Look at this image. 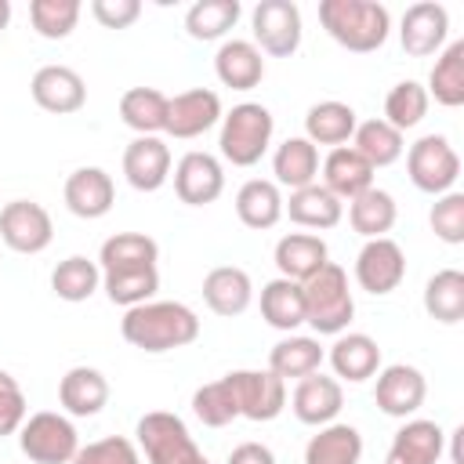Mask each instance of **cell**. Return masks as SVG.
<instances>
[{
  "instance_id": "obj_36",
  "label": "cell",
  "mask_w": 464,
  "mask_h": 464,
  "mask_svg": "<svg viewBox=\"0 0 464 464\" xmlns=\"http://www.w3.org/2000/svg\"><path fill=\"white\" fill-rule=\"evenodd\" d=\"M424 91H428V98H435L446 109L464 105V40H453L442 47Z\"/></svg>"
},
{
  "instance_id": "obj_27",
  "label": "cell",
  "mask_w": 464,
  "mask_h": 464,
  "mask_svg": "<svg viewBox=\"0 0 464 464\" xmlns=\"http://www.w3.org/2000/svg\"><path fill=\"white\" fill-rule=\"evenodd\" d=\"M283 214H290V221L301 225V228H319L323 232V228H334L341 221L344 203L326 185L312 181L304 188H294L290 199H283Z\"/></svg>"
},
{
  "instance_id": "obj_16",
  "label": "cell",
  "mask_w": 464,
  "mask_h": 464,
  "mask_svg": "<svg viewBox=\"0 0 464 464\" xmlns=\"http://www.w3.org/2000/svg\"><path fill=\"white\" fill-rule=\"evenodd\" d=\"M123 178L138 192H156L170 178V149L160 134H138L123 149Z\"/></svg>"
},
{
  "instance_id": "obj_4",
  "label": "cell",
  "mask_w": 464,
  "mask_h": 464,
  "mask_svg": "<svg viewBox=\"0 0 464 464\" xmlns=\"http://www.w3.org/2000/svg\"><path fill=\"white\" fill-rule=\"evenodd\" d=\"M276 120L261 102H239L221 116L218 149L232 167H254L272 145Z\"/></svg>"
},
{
  "instance_id": "obj_46",
  "label": "cell",
  "mask_w": 464,
  "mask_h": 464,
  "mask_svg": "<svg viewBox=\"0 0 464 464\" xmlns=\"http://www.w3.org/2000/svg\"><path fill=\"white\" fill-rule=\"evenodd\" d=\"M428 221H431V232H435L442 243H450V246L464 243V192L450 188V192L435 196Z\"/></svg>"
},
{
  "instance_id": "obj_10",
  "label": "cell",
  "mask_w": 464,
  "mask_h": 464,
  "mask_svg": "<svg viewBox=\"0 0 464 464\" xmlns=\"http://www.w3.org/2000/svg\"><path fill=\"white\" fill-rule=\"evenodd\" d=\"M406 279V254L392 236L381 239H366L362 250L355 254V283L373 294L384 297L392 290H399V283Z\"/></svg>"
},
{
  "instance_id": "obj_33",
  "label": "cell",
  "mask_w": 464,
  "mask_h": 464,
  "mask_svg": "<svg viewBox=\"0 0 464 464\" xmlns=\"http://www.w3.org/2000/svg\"><path fill=\"white\" fill-rule=\"evenodd\" d=\"M261 319L272 330L294 334L304 323V294H301V283L283 279V276L268 279L261 286Z\"/></svg>"
},
{
  "instance_id": "obj_8",
  "label": "cell",
  "mask_w": 464,
  "mask_h": 464,
  "mask_svg": "<svg viewBox=\"0 0 464 464\" xmlns=\"http://www.w3.org/2000/svg\"><path fill=\"white\" fill-rule=\"evenodd\" d=\"M254 47L272 58H290L301 47V11L294 0H261L250 11Z\"/></svg>"
},
{
  "instance_id": "obj_31",
  "label": "cell",
  "mask_w": 464,
  "mask_h": 464,
  "mask_svg": "<svg viewBox=\"0 0 464 464\" xmlns=\"http://www.w3.org/2000/svg\"><path fill=\"white\" fill-rule=\"evenodd\" d=\"M236 218L246 228H254V232L272 228L283 218V192H279V185L265 181V178L243 181L239 192H236Z\"/></svg>"
},
{
  "instance_id": "obj_30",
  "label": "cell",
  "mask_w": 464,
  "mask_h": 464,
  "mask_svg": "<svg viewBox=\"0 0 464 464\" xmlns=\"http://www.w3.org/2000/svg\"><path fill=\"white\" fill-rule=\"evenodd\" d=\"M272 174H276V185H283L290 192L312 185L319 178V149L304 134L301 138H286L272 152Z\"/></svg>"
},
{
  "instance_id": "obj_2",
  "label": "cell",
  "mask_w": 464,
  "mask_h": 464,
  "mask_svg": "<svg viewBox=\"0 0 464 464\" xmlns=\"http://www.w3.org/2000/svg\"><path fill=\"white\" fill-rule=\"evenodd\" d=\"M319 22L341 47H348L355 54H370V51L384 47V40L392 33V14L377 0H323Z\"/></svg>"
},
{
  "instance_id": "obj_41",
  "label": "cell",
  "mask_w": 464,
  "mask_h": 464,
  "mask_svg": "<svg viewBox=\"0 0 464 464\" xmlns=\"http://www.w3.org/2000/svg\"><path fill=\"white\" fill-rule=\"evenodd\" d=\"M102 290L109 294L112 304L120 308H134L156 297L160 290V272L156 265L149 268H123V272H102Z\"/></svg>"
},
{
  "instance_id": "obj_29",
  "label": "cell",
  "mask_w": 464,
  "mask_h": 464,
  "mask_svg": "<svg viewBox=\"0 0 464 464\" xmlns=\"http://www.w3.org/2000/svg\"><path fill=\"white\" fill-rule=\"evenodd\" d=\"M355 109L348 102H337V98H326V102H315L308 112H304V138L312 145H348L352 134H355Z\"/></svg>"
},
{
  "instance_id": "obj_15",
  "label": "cell",
  "mask_w": 464,
  "mask_h": 464,
  "mask_svg": "<svg viewBox=\"0 0 464 464\" xmlns=\"http://www.w3.org/2000/svg\"><path fill=\"white\" fill-rule=\"evenodd\" d=\"M221 98L210 87H192L167 98V134L170 138H199L221 120Z\"/></svg>"
},
{
  "instance_id": "obj_38",
  "label": "cell",
  "mask_w": 464,
  "mask_h": 464,
  "mask_svg": "<svg viewBox=\"0 0 464 464\" xmlns=\"http://www.w3.org/2000/svg\"><path fill=\"white\" fill-rule=\"evenodd\" d=\"M424 312L446 326L464 319V272L460 268H439L424 283Z\"/></svg>"
},
{
  "instance_id": "obj_35",
  "label": "cell",
  "mask_w": 464,
  "mask_h": 464,
  "mask_svg": "<svg viewBox=\"0 0 464 464\" xmlns=\"http://www.w3.org/2000/svg\"><path fill=\"white\" fill-rule=\"evenodd\" d=\"M160 261V246L145 232H116L98 250L102 272H123V268H149Z\"/></svg>"
},
{
  "instance_id": "obj_24",
  "label": "cell",
  "mask_w": 464,
  "mask_h": 464,
  "mask_svg": "<svg viewBox=\"0 0 464 464\" xmlns=\"http://www.w3.org/2000/svg\"><path fill=\"white\" fill-rule=\"evenodd\" d=\"M214 72L232 91H250L265 80V58L254 47V40H225L214 54Z\"/></svg>"
},
{
  "instance_id": "obj_39",
  "label": "cell",
  "mask_w": 464,
  "mask_h": 464,
  "mask_svg": "<svg viewBox=\"0 0 464 464\" xmlns=\"http://www.w3.org/2000/svg\"><path fill=\"white\" fill-rule=\"evenodd\" d=\"M120 120L134 134H160L167 127V94L156 87H130L120 98Z\"/></svg>"
},
{
  "instance_id": "obj_13",
  "label": "cell",
  "mask_w": 464,
  "mask_h": 464,
  "mask_svg": "<svg viewBox=\"0 0 464 464\" xmlns=\"http://www.w3.org/2000/svg\"><path fill=\"white\" fill-rule=\"evenodd\" d=\"M174 192L188 207H207L225 192V167L210 152H185L174 167Z\"/></svg>"
},
{
  "instance_id": "obj_47",
  "label": "cell",
  "mask_w": 464,
  "mask_h": 464,
  "mask_svg": "<svg viewBox=\"0 0 464 464\" xmlns=\"http://www.w3.org/2000/svg\"><path fill=\"white\" fill-rule=\"evenodd\" d=\"M72 464H141V453L123 435H105L98 442H87L76 450Z\"/></svg>"
},
{
  "instance_id": "obj_22",
  "label": "cell",
  "mask_w": 464,
  "mask_h": 464,
  "mask_svg": "<svg viewBox=\"0 0 464 464\" xmlns=\"http://www.w3.org/2000/svg\"><path fill=\"white\" fill-rule=\"evenodd\" d=\"M272 261H276V268H279L283 279L304 283L308 276H315L330 261V250H326V239L315 236V232H286L276 243Z\"/></svg>"
},
{
  "instance_id": "obj_19",
  "label": "cell",
  "mask_w": 464,
  "mask_h": 464,
  "mask_svg": "<svg viewBox=\"0 0 464 464\" xmlns=\"http://www.w3.org/2000/svg\"><path fill=\"white\" fill-rule=\"evenodd\" d=\"M62 196H65V207H69L76 218L94 221V218H105V214L112 210V203H116V185H112L109 170H102V167H76V170L65 178Z\"/></svg>"
},
{
  "instance_id": "obj_52",
  "label": "cell",
  "mask_w": 464,
  "mask_h": 464,
  "mask_svg": "<svg viewBox=\"0 0 464 464\" xmlns=\"http://www.w3.org/2000/svg\"><path fill=\"white\" fill-rule=\"evenodd\" d=\"M7 22H11V0H0V33L7 29Z\"/></svg>"
},
{
  "instance_id": "obj_28",
  "label": "cell",
  "mask_w": 464,
  "mask_h": 464,
  "mask_svg": "<svg viewBox=\"0 0 464 464\" xmlns=\"http://www.w3.org/2000/svg\"><path fill=\"white\" fill-rule=\"evenodd\" d=\"M359 460H362V435L355 424L344 420L323 424L304 446V464H359Z\"/></svg>"
},
{
  "instance_id": "obj_44",
  "label": "cell",
  "mask_w": 464,
  "mask_h": 464,
  "mask_svg": "<svg viewBox=\"0 0 464 464\" xmlns=\"http://www.w3.org/2000/svg\"><path fill=\"white\" fill-rule=\"evenodd\" d=\"M29 22L44 40H65L80 22V0H33Z\"/></svg>"
},
{
  "instance_id": "obj_34",
  "label": "cell",
  "mask_w": 464,
  "mask_h": 464,
  "mask_svg": "<svg viewBox=\"0 0 464 464\" xmlns=\"http://www.w3.org/2000/svg\"><path fill=\"white\" fill-rule=\"evenodd\" d=\"M395 218H399L395 196L384 192V188H377V185H370L366 192H359L355 199H348V221H352V228H355L359 236H366V239L388 236L392 225H395Z\"/></svg>"
},
{
  "instance_id": "obj_5",
  "label": "cell",
  "mask_w": 464,
  "mask_h": 464,
  "mask_svg": "<svg viewBox=\"0 0 464 464\" xmlns=\"http://www.w3.org/2000/svg\"><path fill=\"white\" fill-rule=\"evenodd\" d=\"M134 435L149 464H210L178 413L149 410L145 417H138Z\"/></svg>"
},
{
  "instance_id": "obj_7",
  "label": "cell",
  "mask_w": 464,
  "mask_h": 464,
  "mask_svg": "<svg viewBox=\"0 0 464 464\" xmlns=\"http://www.w3.org/2000/svg\"><path fill=\"white\" fill-rule=\"evenodd\" d=\"M406 174H410L413 188H420L428 196H442L460 178V156L446 134H424L406 152Z\"/></svg>"
},
{
  "instance_id": "obj_12",
  "label": "cell",
  "mask_w": 464,
  "mask_h": 464,
  "mask_svg": "<svg viewBox=\"0 0 464 464\" xmlns=\"http://www.w3.org/2000/svg\"><path fill=\"white\" fill-rule=\"evenodd\" d=\"M424 395H428V381L417 366H406V362H392V366H381L377 370V384H373V402L381 413L388 417H413L420 406H424Z\"/></svg>"
},
{
  "instance_id": "obj_50",
  "label": "cell",
  "mask_w": 464,
  "mask_h": 464,
  "mask_svg": "<svg viewBox=\"0 0 464 464\" xmlns=\"http://www.w3.org/2000/svg\"><path fill=\"white\" fill-rule=\"evenodd\" d=\"M228 464H276V453L265 442H239L228 453Z\"/></svg>"
},
{
  "instance_id": "obj_49",
  "label": "cell",
  "mask_w": 464,
  "mask_h": 464,
  "mask_svg": "<svg viewBox=\"0 0 464 464\" xmlns=\"http://www.w3.org/2000/svg\"><path fill=\"white\" fill-rule=\"evenodd\" d=\"M91 14L105 29H127L141 14V0H91Z\"/></svg>"
},
{
  "instance_id": "obj_23",
  "label": "cell",
  "mask_w": 464,
  "mask_h": 464,
  "mask_svg": "<svg viewBox=\"0 0 464 464\" xmlns=\"http://www.w3.org/2000/svg\"><path fill=\"white\" fill-rule=\"evenodd\" d=\"M58 402L69 417H94L109 402V381L94 366H72L58 381Z\"/></svg>"
},
{
  "instance_id": "obj_6",
  "label": "cell",
  "mask_w": 464,
  "mask_h": 464,
  "mask_svg": "<svg viewBox=\"0 0 464 464\" xmlns=\"http://www.w3.org/2000/svg\"><path fill=\"white\" fill-rule=\"evenodd\" d=\"M18 446L33 464H72L80 450V435L65 413L40 410L25 417V424L18 428Z\"/></svg>"
},
{
  "instance_id": "obj_48",
  "label": "cell",
  "mask_w": 464,
  "mask_h": 464,
  "mask_svg": "<svg viewBox=\"0 0 464 464\" xmlns=\"http://www.w3.org/2000/svg\"><path fill=\"white\" fill-rule=\"evenodd\" d=\"M25 424V395L18 381L0 370V435H14Z\"/></svg>"
},
{
  "instance_id": "obj_42",
  "label": "cell",
  "mask_w": 464,
  "mask_h": 464,
  "mask_svg": "<svg viewBox=\"0 0 464 464\" xmlns=\"http://www.w3.org/2000/svg\"><path fill=\"white\" fill-rule=\"evenodd\" d=\"M239 0H196L185 11V29L192 40H221L239 22Z\"/></svg>"
},
{
  "instance_id": "obj_21",
  "label": "cell",
  "mask_w": 464,
  "mask_h": 464,
  "mask_svg": "<svg viewBox=\"0 0 464 464\" xmlns=\"http://www.w3.org/2000/svg\"><path fill=\"white\" fill-rule=\"evenodd\" d=\"M442 450H446V431L435 420L413 417L395 431L384 464H439Z\"/></svg>"
},
{
  "instance_id": "obj_26",
  "label": "cell",
  "mask_w": 464,
  "mask_h": 464,
  "mask_svg": "<svg viewBox=\"0 0 464 464\" xmlns=\"http://www.w3.org/2000/svg\"><path fill=\"white\" fill-rule=\"evenodd\" d=\"M319 185H326L344 203V199H355L359 192H366L373 185V167L352 145H337L323 160V181Z\"/></svg>"
},
{
  "instance_id": "obj_18",
  "label": "cell",
  "mask_w": 464,
  "mask_h": 464,
  "mask_svg": "<svg viewBox=\"0 0 464 464\" xmlns=\"http://www.w3.org/2000/svg\"><path fill=\"white\" fill-rule=\"evenodd\" d=\"M29 91H33V102H36L40 109L58 112V116L80 112L83 102H87V83H83V76H80L76 69H69V65H40V69L33 72Z\"/></svg>"
},
{
  "instance_id": "obj_25",
  "label": "cell",
  "mask_w": 464,
  "mask_h": 464,
  "mask_svg": "<svg viewBox=\"0 0 464 464\" xmlns=\"http://www.w3.org/2000/svg\"><path fill=\"white\" fill-rule=\"evenodd\" d=\"M330 366L341 381H370L381 370V344L370 334H337V341L330 344Z\"/></svg>"
},
{
  "instance_id": "obj_14",
  "label": "cell",
  "mask_w": 464,
  "mask_h": 464,
  "mask_svg": "<svg viewBox=\"0 0 464 464\" xmlns=\"http://www.w3.org/2000/svg\"><path fill=\"white\" fill-rule=\"evenodd\" d=\"M446 36H450V11L435 0H420V4H410L406 14H402V25H399V40H402V51L413 54V58H428L435 51L446 47Z\"/></svg>"
},
{
  "instance_id": "obj_43",
  "label": "cell",
  "mask_w": 464,
  "mask_h": 464,
  "mask_svg": "<svg viewBox=\"0 0 464 464\" xmlns=\"http://www.w3.org/2000/svg\"><path fill=\"white\" fill-rule=\"evenodd\" d=\"M428 91L417 83V80H402V83H395L388 94H384V123H392L399 134L402 130H410V127H417L424 116H428Z\"/></svg>"
},
{
  "instance_id": "obj_32",
  "label": "cell",
  "mask_w": 464,
  "mask_h": 464,
  "mask_svg": "<svg viewBox=\"0 0 464 464\" xmlns=\"http://www.w3.org/2000/svg\"><path fill=\"white\" fill-rule=\"evenodd\" d=\"M323 344L319 337H304V334H286L283 341L272 344L268 352V370L279 377V381H301L308 373H315L323 366Z\"/></svg>"
},
{
  "instance_id": "obj_17",
  "label": "cell",
  "mask_w": 464,
  "mask_h": 464,
  "mask_svg": "<svg viewBox=\"0 0 464 464\" xmlns=\"http://www.w3.org/2000/svg\"><path fill=\"white\" fill-rule=\"evenodd\" d=\"M344 406V388L337 377H326V373H308L297 381L294 395H290V410L301 424H312V428H323V424H334L337 413Z\"/></svg>"
},
{
  "instance_id": "obj_9",
  "label": "cell",
  "mask_w": 464,
  "mask_h": 464,
  "mask_svg": "<svg viewBox=\"0 0 464 464\" xmlns=\"http://www.w3.org/2000/svg\"><path fill=\"white\" fill-rule=\"evenodd\" d=\"M225 384L236 399L239 417L246 420H276L286 406V381H279L272 370H232L225 373Z\"/></svg>"
},
{
  "instance_id": "obj_3",
  "label": "cell",
  "mask_w": 464,
  "mask_h": 464,
  "mask_svg": "<svg viewBox=\"0 0 464 464\" xmlns=\"http://www.w3.org/2000/svg\"><path fill=\"white\" fill-rule=\"evenodd\" d=\"M301 294H304V323L315 334L337 337L348 330V323L355 315V297L348 290V272L341 265L326 261L315 276H308L301 283Z\"/></svg>"
},
{
  "instance_id": "obj_51",
  "label": "cell",
  "mask_w": 464,
  "mask_h": 464,
  "mask_svg": "<svg viewBox=\"0 0 464 464\" xmlns=\"http://www.w3.org/2000/svg\"><path fill=\"white\" fill-rule=\"evenodd\" d=\"M460 435H464V428H453V435H446V439H450V460H453V464H464V453H460Z\"/></svg>"
},
{
  "instance_id": "obj_1",
  "label": "cell",
  "mask_w": 464,
  "mask_h": 464,
  "mask_svg": "<svg viewBox=\"0 0 464 464\" xmlns=\"http://www.w3.org/2000/svg\"><path fill=\"white\" fill-rule=\"evenodd\" d=\"M120 334L127 344L160 355L192 344L199 337V315L181 301H145L123 312Z\"/></svg>"
},
{
  "instance_id": "obj_20",
  "label": "cell",
  "mask_w": 464,
  "mask_h": 464,
  "mask_svg": "<svg viewBox=\"0 0 464 464\" xmlns=\"http://www.w3.org/2000/svg\"><path fill=\"white\" fill-rule=\"evenodd\" d=\"M203 301L214 315H243L254 301V283L246 276V268L239 265H218L203 276Z\"/></svg>"
},
{
  "instance_id": "obj_37",
  "label": "cell",
  "mask_w": 464,
  "mask_h": 464,
  "mask_svg": "<svg viewBox=\"0 0 464 464\" xmlns=\"http://www.w3.org/2000/svg\"><path fill=\"white\" fill-rule=\"evenodd\" d=\"M352 149H355L373 170H377V167H392V163L406 152L402 134H399L392 123H384L381 116H377V120H362V123H355Z\"/></svg>"
},
{
  "instance_id": "obj_40",
  "label": "cell",
  "mask_w": 464,
  "mask_h": 464,
  "mask_svg": "<svg viewBox=\"0 0 464 464\" xmlns=\"http://www.w3.org/2000/svg\"><path fill=\"white\" fill-rule=\"evenodd\" d=\"M98 286H102V268H98V261H91L83 254H72V257L58 261L54 272H51V290L69 304H80V301L94 297Z\"/></svg>"
},
{
  "instance_id": "obj_45",
  "label": "cell",
  "mask_w": 464,
  "mask_h": 464,
  "mask_svg": "<svg viewBox=\"0 0 464 464\" xmlns=\"http://www.w3.org/2000/svg\"><path fill=\"white\" fill-rule=\"evenodd\" d=\"M192 413H196L207 428H225V424H232V420L239 417L236 399H232L225 377H218V381H210V384H203V388L192 392Z\"/></svg>"
},
{
  "instance_id": "obj_11",
  "label": "cell",
  "mask_w": 464,
  "mask_h": 464,
  "mask_svg": "<svg viewBox=\"0 0 464 464\" xmlns=\"http://www.w3.org/2000/svg\"><path fill=\"white\" fill-rule=\"evenodd\" d=\"M54 239L51 214L33 199H11L0 210V243L14 254H40Z\"/></svg>"
}]
</instances>
